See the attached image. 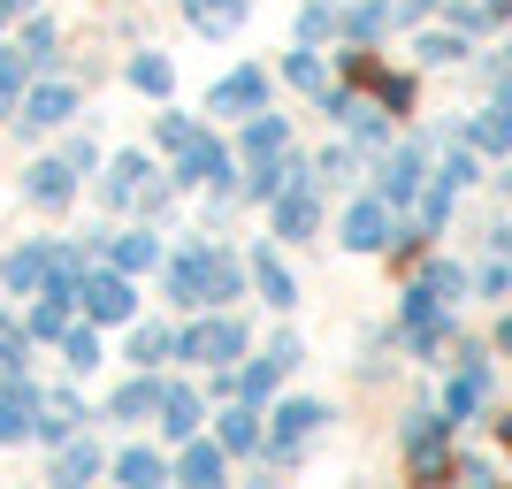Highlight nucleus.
<instances>
[{
    "instance_id": "f257e3e1",
    "label": "nucleus",
    "mask_w": 512,
    "mask_h": 489,
    "mask_svg": "<svg viewBox=\"0 0 512 489\" xmlns=\"http://www.w3.org/2000/svg\"><path fill=\"white\" fill-rule=\"evenodd\" d=\"M176 352L199 367H230L237 352H245V321H207V329H184L176 337Z\"/></svg>"
},
{
    "instance_id": "f03ea898",
    "label": "nucleus",
    "mask_w": 512,
    "mask_h": 489,
    "mask_svg": "<svg viewBox=\"0 0 512 489\" xmlns=\"http://www.w3.org/2000/svg\"><path fill=\"white\" fill-rule=\"evenodd\" d=\"M321 421H329V405H314V398H291V405H276V428H268L276 459H299V444L314 436Z\"/></svg>"
},
{
    "instance_id": "7ed1b4c3",
    "label": "nucleus",
    "mask_w": 512,
    "mask_h": 489,
    "mask_svg": "<svg viewBox=\"0 0 512 489\" xmlns=\"http://www.w3.org/2000/svg\"><path fill=\"white\" fill-rule=\"evenodd\" d=\"M77 298H85L92 321H130L138 314V291H130V276H85L77 283Z\"/></svg>"
},
{
    "instance_id": "20e7f679",
    "label": "nucleus",
    "mask_w": 512,
    "mask_h": 489,
    "mask_svg": "<svg viewBox=\"0 0 512 489\" xmlns=\"http://www.w3.org/2000/svg\"><path fill=\"white\" fill-rule=\"evenodd\" d=\"M260 100H268V77H260V69H230V77L207 92L214 115H260Z\"/></svg>"
},
{
    "instance_id": "39448f33",
    "label": "nucleus",
    "mask_w": 512,
    "mask_h": 489,
    "mask_svg": "<svg viewBox=\"0 0 512 489\" xmlns=\"http://www.w3.org/2000/svg\"><path fill=\"white\" fill-rule=\"evenodd\" d=\"M23 192H31V207L62 214L69 199H77V169H69V161H39V169L23 176Z\"/></svg>"
},
{
    "instance_id": "423d86ee",
    "label": "nucleus",
    "mask_w": 512,
    "mask_h": 489,
    "mask_svg": "<svg viewBox=\"0 0 512 489\" xmlns=\"http://www.w3.org/2000/svg\"><path fill=\"white\" fill-rule=\"evenodd\" d=\"M344 245H352V253H375V245H390V207H383V199L344 207Z\"/></svg>"
},
{
    "instance_id": "0eeeda50",
    "label": "nucleus",
    "mask_w": 512,
    "mask_h": 489,
    "mask_svg": "<svg viewBox=\"0 0 512 489\" xmlns=\"http://www.w3.org/2000/svg\"><path fill=\"white\" fill-rule=\"evenodd\" d=\"M222 176H230V146L192 138V146L176 153V184H222Z\"/></svg>"
},
{
    "instance_id": "6e6552de",
    "label": "nucleus",
    "mask_w": 512,
    "mask_h": 489,
    "mask_svg": "<svg viewBox=\"0 0 512 489\" xmlns=\"http://www.w3.org/2000/svg\"><path fill=\"white\" fill-rule=\"evenodd\" d=\"M444 413H413V428H406V459H413V467H421V474H436V467H444Z\"/></svg>"
},
{
    "instance_id": "1a4fd4ad",
    "label": "nucleus",
    "mask_w": 512,
    "mask_h": 489,
    "mask_svg": "<svg viewBox=\"0 0 512 489\" xmlns=\"http://www.w3.org/2000/svg\"><path fill=\"white\" fill-rule=\"evenodd\" d=\"M77 115V85H39L31 100H23V130H54Z\"/></svg>"
},
{
    "instance_id": "9d476101",
    "label": "nucleus",
    "mask_w": 512,
    "mask_h": 489,
    "mask_svg": "<svg viewBox=\"0 0 512 489\" xmlns=\"http://www.w3.org/2000/svg\"><path fill=\"white\" fill-rule=\"evenodd\" d=\"M153 413H161V428H169L176 444H192V436H199V398H192L184 383L161 390V398H153Z\"/></svg>"
},
{
    "instance_id": "9b49d317",
    "label": "nucleus",
    "mask_w": 512,
    "mask_h": 489,
    "mask_svg": "<svg viewBox=\"0 0 512 489\" xmlns=\"http://www.w3.org/2000/svg\"><path fill=\"white\" fill-rule=\"evenodd\" d=\"M314 222H321V207H314V192H306V184L276 192V237H314Z\"/></svg>"
},
{
    "instance_id": "f8f14e48",
    "label": "nucleus",
    "mask_w": 512,
    "mask_h": 489,
    "mask_svg": "<svg viewBox=\"0 0 512 489\" xmlns=\"http://www.w3.org/2000/svg\"><path fill=\"white\" fill-rule=\"evenodd\" d=\"M207 260L214 253H184L169 268V298H176V306H207Z\"/></svg>"
},
{
    "instance_id": "ddd939ff",
    "label": "nucleus",
    "mask_w": 512,
    "mask_h": 489,
    "mask_svg": "<svg viewBox=\"0 0 512 489\" xmlns=\"http://www.w3.org/2000/svg\"><path fill=\"white\" fill-rule=\"evenodd\" d=\"M146 192V153H123L115 169H107V184H100V199L107 207H130V199Z\"/></svg>"
},
{
    "instance_id": "4468645a",
    "label": "nucleus",
    "mask_w": 512,
    "mask_h": 489,
    "mask_svg": "<svg viewBox=\"0 0 512 489\" xmlns=\"http://www.w3.org/2000/svg\"><path fill=\"white\" fill-rule=\"evenodd\" d=\"M253 283H260L268 306H291V298H299V283H291V268H283L276 253H253Z\"/></svg>"
},
{
    "instance_id": "2eb2a0df",
    "label": "nucleus",
    "mask_w": 512,
    "mask_h": 489,
    "mask_svg": "<svg viewBox=\"0 0 512 489\" xmlns=\"http://www.w3.org/2000/svg\"><path fill=\"white\" fill-rule=\"evenodd\" d=\"M31 428H39V421H31V390L8 383V390H0V444H16V436H31Z\"/></svg>"
},
{
    "instance_id": "dca6fc26",
    "label": "nucleus",
    "mask_w": 512,
    "mask_h": 489,
    "mask_svg": "<svg viewBox=\"0 0 512 489\" xmlns=\"http://www.w3.org/2000/svg\"><path fill=\"white\" fill-rule=\"evenodd\" d=\"M413 192H421V146L390 153V169H383V199H413Z\"/></svg>"
},
{
    "instance_id": "f3484780",
    "label": "nucleus",
    "mask_w": 512,
    "mask_h": 489,
    "mask_svg": "<svg viewBox=\"0 0 512 489\" xmlns=\"http://www.w3.org/2000/svg\"><path fill=\"white\" fill-rule=\"evenodd\" d=\"M23 337H31V344H54V337H69V298H46V306H31Z\"/></svg>"
},
{
    "instance_id": "a211bd4d",
    "label": "nucleus",
    "mask_w": 512,
    "mask_h": 489,
    "mask_svg": "<svg viewBox=\"0 0 512 489\" xmlns=\"http://www.w3.org/2000/svg\"><path fill=\"white\" fill-rule=\"evenodd\" d=\"M77 421H85V405H77V398L62 390V398H46V421H39V436H46V444H69V436H77Z\"/></svg>"
},
{
    "instance_id": "6ab92c4d",
    "label": "nucleus",
    "mask_w": 512,
    "mask_h": 489,
    "mask_svg": "<svg viewBox=\"0 0 512 489\" xmlns=\"http://www.w3.org/2000/svg\"><path fill=\"white\" fill-rule=\"evenodd\" d=\"M115 482H130V489H146V482H169V467H161V451H123V459H115Z\"/></svg>"
},
{
    "instance_id": "aec40b11",
    "label": "nucleus",
    "mask_w": 512,
    "mask_h": 489,
    "mask_svg": "<svg viewBox=\"0 0 512 489\" xmlns=\"http://www.w3.org/2000/svg\"><path fill=\"white\" fill-rule=\"evenodd\" d=\"M482 398H490V367H467V375H459V383H451V413H459V421H467V413H482Z\"/></svg>"
},
{
    "instance_id": "412c9836",
    "label": "nucleus",
    "mask_w": 512,
    "mask_h": 489,
    "mask_svg": "<svg viewBox=\"0 0 512 489\" xmlns=\"http://www.w3.org/2000/svg\"><path fill=\"white\" fill-rule=\"evenodd\" d=\"M153 260H161V237H146V230L115 237V268H123V276H138V268H153Z\"/></svg>"
},
{
    "instance_id": "4be33fe9",
    "label": "nucleus",
    "mask_w": 512,
    "mask_h": 489,
    "mask_svg": "<svg viewBox=\"0 0 512 489\" xmlns=\"http://www.w3.org/2000/svg\"><path fill=\"white\" fill-rule=\"evenodd\" d=\"M283 146H291V130H283L276 115H253V130H245V153H253V161H276Z\"/></svg>"
},
{
    "instance_id": "5701e85b",
    "label": "nucleus",
    "mask_w": 512,
    "mask_h": 489,
    "mask_svg": "<svg viewBox=\"0 0 512 489\" xmlns=\"http://www.w3.org/2000/svg\"><path fill=\"white\" fill-rule=\"evenodd\" d=\"M153 398H161V383H123L115 398H107V413H115V421H146Z\"/></svg>"
},
{
    "instance_id": "b1692460",
    "label": "nucleus",
    "mask_w": 512,
    "mask_h": 489,
    "mask_svg": "<svg viewBox=\"0 0 512 489\" xmlns=\"http://www.w3.org/2000/svg\"><path fill=\"white\" fill-rule=\"evenodd\" d=\"M176 474H184V482H222V444H184Z\"/></svg>"
},
{
    "instance_id": "393cba45",
    "label": "nucleus",
    "mask_w": 512,
    "mask_h": 489,
    "mask_svg": "<svg viewBox=\"0 0 512 489\" xmlns=\"http://www.w3.org/2000/svg\"><path fill=\"white\" fill-rule=\"evenodd\" d=\"M390 16H398V8H383V0H360V8L344 16V31L367 46V39H383V31H390Z\"/></svg>"
},
{
    "instance_id": "a878e982",
    "label": "nucleus",
    "mask_w": 512,
    "mask_h": 489,
    "mask_svg": "<svg viewBox=\"0 0 512 489\" xmlns=\"http://www.w3.org/2000/svg\"><path fill=\"white\" fill-rule=\"evenodd\" d=\"M192 23L199 31H237V23H245V0H192Z\"/></svg>"
},
{
    "instance_id": "bb28decb",
    "label": "nucleus",
    "mask_w": 512,
    "mask_h": 489,
    "mask_svg": "<svg viewBox=\"0 0 512 489\" xmlns=\"http://www.w3.org/2000/svg\"><path fill=\"white\" fill-rule=\"evenodd\" d=\"M0 276L16 283V291H31V283H46V245H23V253H8V268Z\"/></svg>"
},
{
    "instance_id": "cd10ccee",
    "label": "nucleus",
    "mask_w": 512,
    "mask_h": 489,
    "mask_svg": "<svg viewBox=\"0 0 512 489\" xmlns=\"http://www.w3.org/2000/svg\"><path fill=\"white\" fill-rule=\"evenodd\" d=\"M237 291H245V268L214 253V260H207V306H222V298H237Z\"/></svg>"
},
{
    "instance_id": "c85d7f7f",
    "label": "nucleus",
    "mask_w": 512,
    "mask_h": 489,
    "mask_svg": "<svg viewBox=\"0 0 512 489\" xmlns=\"http://www.w3.org/2000/svg\"><path fill=\"white\" fill-rule=\"evenodd\" d=\"M253 444H260V421L245 405H230V413H222V451H253Z\"/></svg>"
},
{
    "instance_id": "c756f323",
    "label": "nucleus",
    "mask_w": 512,
    "mask_h": 489,
    "mask_svg": "<svg viewBox=\"0 0 512 489\" xmlns=\"http://www.w3.org/2000/svg\"><path fill=\"white\" fill-rule=\"evenodd\" d=\"M169 352H176V337H169V329H130V360H138V367L169 360Z\"/></svg>"
},
{
    "instance_id": "7c9ffc66",
    "label": "nucleus",
    "mask_w": 512,
    "mask_h": 489,
    "mask_svg": "<svg viewBox=\"0 0 512 489\" xmlns=\"http://www.w3.org/2000/svg\"><path fill=\"white\" fill-rule=\"evenodd\" d=\"M23 46H0V115H8V107H16V92H23Z\"/></svg>"
},
{
    "instance_id": "2f4dec72",
    "label": "nucleus",
    "mask_w": 512,
    "mask_h": 489,
    "mask_svg": "<svg viewBox=\"0 0 512 489\" xmlns=\"http://www.w3.org/2000/svg\"><path fill=\"white\" fill-rule=\"evenodd\" d=\"M474 146H482V153H505V146H512V115H505V107L474 123Z\"/></svg>"
},
{
    "instance_id": "473e14b6",
    "label": "nucleus",
    "mask_w": 512,
    "mask_h": 489,
    "mask_svg": "<svg viewBox=\"0 0 512 489\" xmlns=\"http://www.w3.org/2000/svg\"><path fill=\"white\" fill-rule=\"evenodd\" d=\"M62 352H69V367H77V375H92V367H100V337H92V329H69Z\"/></svg>"
},
{
    "instance_id": "72a5a7b5",
    "label": "nucleus",
    "mask_w": 512,
    "mask_h": 489,
    "mask_svg": "<svg viewBox=\"0 0 512 489\" xmlns=\"http://www.w3.org/2000/svg\"><path fill=\"white\" fill-rule=\"evenodd\" d=\"M23 62H31V69H46V62H54V23H31V31H23Z\"/></svg>"
},
{
    "instance_id": "f704fd0d",
    "label": "nucleus",
    "mask_w": 512,
    "mask_h": 489,
    "mask_svg": "<svg viewBox=\"0 0 512 489\" xmlns=\"http://www.w3.org/2000/svg\"><path fill=\"white\" fill-rule=\"evenodd\" d=\"M130 85L138 92H169V62H161V54H138V62H130Z\"/></svg>"
},
{
    "instance_id": "c9c22d12",
    "label": "nucleus",
    "mask_w": 512,
    "mask_h": 489,
    "mask_svg": "<svg viewBox=\"0 0 512 489\" xmlns=\"http://www.w3.org/2000/svg\"><path fill=\"white\" fill-rule=\"evenodd\" d=\"M153 138H161L169 153H184V146L199 138V123H192V115H161V123H153Z\"/></svg>"
},
{
    "instance_id": "e433bc0d",
    "label": "nucleus",
    "mask_w": 512,
    "mask_h": 489,
    "mask_svg": "<svg viewBox=\"0 0 512 489\" xmlns=\"http://www.w3.org/2000/svg\"><path fill=\"white\" fill-rule=\"evenodd\" d=\"M92 467H100V451H92V444H69V451H62V467H54V474H62V482H85Z\"/></svg>"
},
{
    "instance_id": "4c0bfd02",
    "label": "nucleus",
    "mask_w": 512,
    "mask_h": 489,
    "mask_svg": "<svg viewBox=\"0 0 512 489\" xmlns=\"http://www.w3.org/2000/svg\"><path fill=\"white\" fill-rule=\"evenodd\" d=\"M283 77H291L299 92H321V62L314 54H283Z\"/></svg>"
},
{
    "instance_id": "58836bf2",
    "label": "nucleus",
    "mask_w": 512,
    "mask_h": 489,
    "mask_svg": "<svg viewBox=\"0 0 512 489\" xmlns=\"http://www.w3.org/2000/svg\"><path fill=\"white\" fill-rule=\"evenodd\" d=\"M299 31H306V39H321V31H337V8H329V0H314V8L299 16Z\"/></svg>"
},
{
    "instance_id": "ea45409f",
    "label": "nucleus",
    "mask_w": 512,
    "mask_h": 489,
    "mask_svg": "<svg viewBox=\"0 0 512 489\" xmlns=\"http://www.w3.org/2000/svg\"><path fill=\"white\" fill-rule=\"evenodd\" d=\"M375 92H383V107H413V77H375Z\"/></svg>"
},
{
    "instance_id": "a19ab883",
    "label": "nucleus",
    "mask_w": 512,
    "mask_h": 489,
    "mask_svg": "<svg viewBox=\"0 0 512 489\" xmlns=\"http://www.w3.org/2000/svg\"><path fill=\"white\" fill-rule=\"evenodd\" d=\"M428 291H436V298H459V291H467V276H459V268H428Z\"/></svg>"
},
{
    "instance_id": "79ce46f5",
    "label": "nucleus",
    "mask_w": 512,
    "mask_h": 489,
    "mask_svg": "<svg viewBox=\"0 0 512 489\" xmlns=\"http://www.w3.org/2000/svg\"><path fill=\"white\" fill-rule=\"evenodd\" d=\"M421 54H428V62H459L467 46H459V39H444V31H436V39H421Z\"/></svg>"
},
{
    "instance_id": "37998d69",
    "label": "nucleus",
    "mask_w": 512,
    "mask_h": 489,
    "mask_svg": "<svg viewBox=\"0 0 512 489\" xmlns=\"http://www.w3.org/2000/svg\"><path fill=\"white\" fill-rule=\"evenodd\" d=\"M497 344H505V352H512V314H505V321H497Z\"/></svg>"
},
{
    "instance_id": "c03bdc74",
    "label": "nucleus",
    "mask_w": 512,
    "mask_h": 489,
    "mask_svg": "<svg viewBox=\"0 0 512 489\" xmlns=\"http://www.w3.org/2000/svg\"><path fill=\"white\" fill-rule=\"evenodd\" d=\"M8 16H16V8H8V0H0V31H8Z\"/></svg>"
},
{
    "instance_id": "a18cd8bd",
    "label": "nucleus",
    "mask_w": 512,
    "mask_h": 489,
    "mask_svg": "<svg viewBox=\"0 0 512 489\" xmlns=\"http://www.w3.org/2000/svg\"><path fill=\"white\" fill-rule=\"evenodd\" d=\"M8 8H31V0H8Z\"/></svg>"
},
{
    "instance_id": "49530a36",
    "label": "nucleus",
    "mask_w": 512,
    "mask_h": 489,
    "mask_svg": "<svg viewBox=\"0 0 512 489\" xmlns=\"http://www.w3.org/2000/svg\"><path fill=\"white\" fill-rule=\"evenodd\" d=\"M505 444H512V421H505Z\"/></svg>"
},
{
    "instance_id": "de8ad7c7",
    "label": "nucleus",
    "mask_w": 512,
    "mask_h": 489,
    "mask_svg": "<svg viewBox=\"0 0 512 489\" xmlns=\"http://www.w3.org/2000/svg\"><path fill=\"white\" fill-rule=\"evenodd\" d=\"M505 245H512V230H505Z\"/></svg>"
}]
</instances>
